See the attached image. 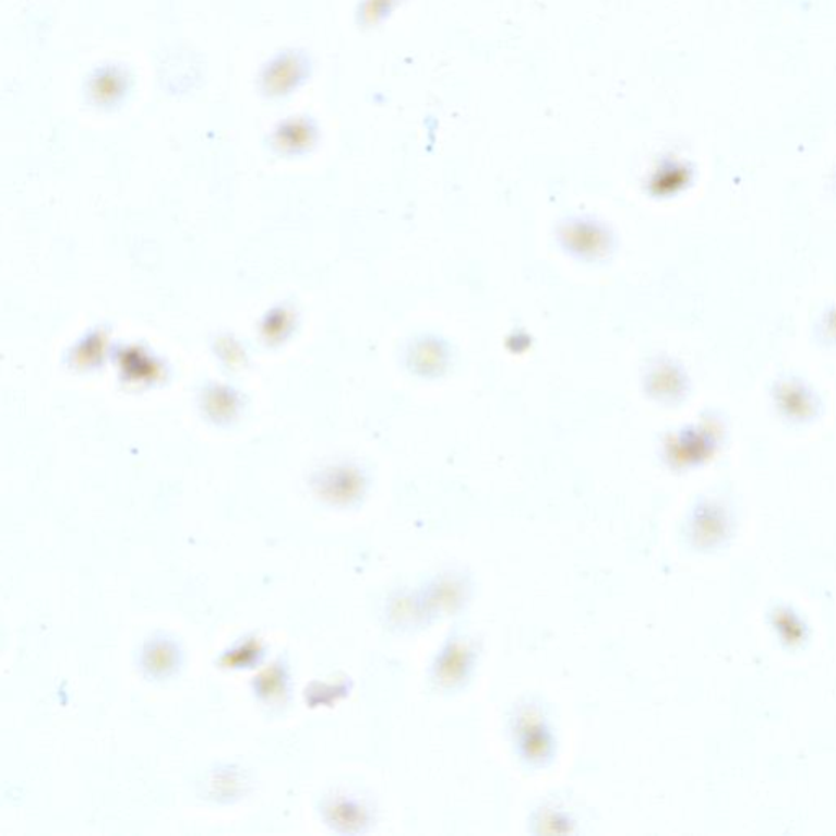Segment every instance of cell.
Instances as JSON below:
<instances>
[{
	"label": "cell",
	"instance_id": "6da1fadb",
	"mask_svg": "<svg viewBox=\"0 0 836 836\" xmlns=\"http://www.w3.org/2000/svg\"><path fill=\"white\" fill-rule=\"evenodd\" d=\"M180 654L169 638H156L143 652V667L156 678L169 677L179 667Z\"/></svg>",
	"mask_w": 836,
	"mask_h": 836
}]
</instances>
